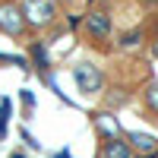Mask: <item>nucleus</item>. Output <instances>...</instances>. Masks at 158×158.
Instances as JSON below:
<instances>
[{"label": "nucleus", "mask_w": 158, "mask_h": 158, "mask_svg": "<svg viewBox=\"0 0 158 158\" xmlns=\"http://www.w3.org/2000/svg\"><path fill=\"white\" fill-rule=\"evenodd\" d=\"M54 16H57L54 0H25V3H22V19L29 22V25H35V29L48 25Z\"/></svg>", "instance_id": "nucleus-1"}, {"label": "nucleus", "mask_w": 158, "mask_h": 158, "mask_svg": "<svg viewBox=\"0 0 158 158\" xmlns=\"http://www.w3.org/2000/svg\"><path fill=\"white\" fill-rule=\"evenodd\" d=\"M73 79H76V85H79L82 95H98L101 85H104V76H101V70L95 63H79L73 70Z\"/></svg>", "instance_id": "nucleus-2"}, {"label": "nucleus", "mask_w": 158, "mask_h": 158, "mask_svg": "<svg viewBox=\"0 0 158 158\" xmlns=\"http://www.w3.org/2000/svg\"><path fill=\"white\" fill-rule=\"evenodd\" d=\"M0 29L6 35H19L25 29V19H22V10L13 6V3H3L0 6Z\"/></svg>", "instance_id": "nucleus-3"}, {"label": "nucleus", "mask_w": 158, "mask_h": 158, "mask_svg": "<svg viewBox=\"0 0 158 158\" xmlns=\"http://www.w3.org/2000/svg\"><path fill=\"white\" fill-rule=\"evenodd\" d=\"M85 29H89V35L95 38V41H101V38L111 35V16L108 13H89L85 16Z\"/></svg>", "instance_id": "nucleus-4"}, {"label": "nucleus", "mask_w": 158, "mask_h": 158, "mask_svg": "<svg viewBox=\"0 0 158 158\" xmlns=\"http://www.w3.org/2000/svg\"><path fill=\"white\" fill-rule=\"evenodd\" d=\"M98 158H133V149H130V142H123L120 136H114V139L104 142Z\"/></svg>", "instance_id": "nucleus-5"}, {"label": "nucleus", "mask_w": 158, "mask_h": 158, "mask_svg": "<svg viewBox=\"0 0 158 158\" xmlns=\"http://www.w3.org/2000/svg\"><path fill=\"white\" fill-rule=\"evenodd\" d=\"M127 142H130V149H139V152H146V155H158V139L155 136H149V133H130L127 136Z\"/></svg>", "instance_id": "nucleus-6"}, {"label": "nucleus", "mask_w": 158, "mask_h": 158, "mask_svg": "<svg viewBox=\"0 0 158 158\" xmlns=\"http://www.w3.org/2000/svg\"><path fill=\"white\" fill-rule=\"evenodd\" d=\"M29 51H32V57H35V67L41 70V73H48L51 60H48V51H44V44H41V41H32V44H29Z\"/></svg>", "instance_id": "nucleus-7"}, {"label": "nucleus", "mask_w": 158, "mask_h": 158, "mask_svg": "<svg viewBox=\"0 0 158 158\" xmlns=\"http://www.w3.org/2000/svg\"><path fill=\"white\" fill-rule=\"evenodd\" d=\"M95 127L101 130V133H108V139H114V136H117V130H120L111 114H98V117H95Z\"/></svg>", "instance_id": "nucleus-8"}, {"label": "nucleus", "mask_w": 158, "mask_h": 158, "mask_svg": "<svg viewBox=\"0 0 158 158\" xmlns=\"http://www.w3.org/2000/svg\"><path fill=\"white\" fill-rule=\"evenodd\" d=\"M13 114V101L10 98H0V139H6V120Z\"/></svg>", "instance_id": "nucleus-9"}, {"label": "nucleus", "mask_w": 158, "mask_h": 158, "mask_svg": "<svg viewBox=\"0 0 158 158\" xmlns=\"http://www.w3.org/2000/svg\"><path fill=\"white\" fill-rule=\"evenodd\" d=\"M139 41H142V32H139V29H133V32H127V35L120 38V48H136Z\"/></svg>", "instance_id": "nucleus-10"}, {"label": "nucleus", "mask_w": 158, "mask_h": 158, "mask_svg": "<svg viewBox=\"0 0 158 158\" xmlns=\"http://www.w3.org/2000/svg\"><path fill=\"white\" fill-rule=\"evenodd\" d=\"M146 101H149V108L158 114V82H152V85L146 89Z\"/></svg>", "instance_id": "nucleus-11"}, {"label": "nucleus", "mask_w": 158, "mask_h": 158, "mask_svg": "<svg viewBox=\"0 0 158 158\" xmlns=\"http://www.w3.org/2000/svg\"><path fill=\"white\" fill-rule=\"evenodd\" d=\"M22 101H25V108H35V95L29 89H22Z\"/></svg>", "instance_id": "nucleus-12"}, {"label": "nucleus", "mask_w": 158, "mask_h": 158, "mask_svg": "<svg viewBox=\"0 0 158 158\" xmlns=\"http://www.w3.org/2000/svg\"><path fill=\"white\" fill-rule=\"evenodd\" d=\"M22 139H25V142H29V146H32V149H38V142H35V136L29 133V130H22Z\"/></svg>", "instance_id": "nucleus-13"}, {"label": "nucleus", "mask_w": 158, "mask_h": 158, "mask_svg": "<svg viewBox=\"0 0 158 158\" xmlns=\"http://www.w3.org/2000/svg\"><path fill=\"white\" fill-rule=\"evenodd\" d=\"M51 158H70V149H63V152H57V155H51Z\"/></svg>", "instance_id": "nucleus-14"}, {"label": "nucleus", "mask_w": 158, "mask_h": 158, "mask_svg": "<svg viewBox=\"0 0 158 158\" xmlns=\"http://www.w3.org/2000/svg\"><path fill=\"white\" fill-rule=\"evenodd\" d=\"M152 54H155V57H158V44H155V48H152Z\"/></svg>", "instance_id": "nucleus-15"}, {"label": "nucleus", "mask_w": 158, "mask_h": 158, "mask_svg": "<svg viewBox=\"0 0 158 158\" xmlns=\"http://www.w3.org/2000/svg\"><path fill=\"white\" fill-rule=\"evenodd\" d=\"M13 158H25V155H19V152H16V155H13Z\"/></svg>", "instance_id": "nucleus-16"}, {"label": "nucleus", "mask_w": 158, "mask_h": 158, "mask_svg": "<svg viewBox=\"0 0 158 158\" xmlns=\"http://www.w3.org/2000/svg\"><path fill=\"white\" fill-rule=\"evenodd\" d=\"M146 158H155V155H146Z\"/></svg>", "instance_id": "nucleus-17"}, {"label": "nucleus", "mask_w": 158, "mask_h": 158, "mask_svg": "<svg viewBox=\"0 0 158 158\" xmlns=\"http://www.w3.org/2000/svg\"><path fill=\"white\" fill-rule=\"evenodd\" d=\"M155 3H158V0H155Z\"/></svg>", "instance_id": "nucleus-18"}]
</instances>
